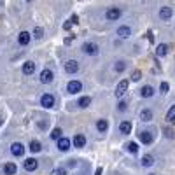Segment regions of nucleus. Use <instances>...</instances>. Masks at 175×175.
<instances>
[{"label":"nucleus","instance_id":"obj_1","mask_svg":"<svg viewBox=\"0 0 175 175\" xmlns=\"http://www.w3.org/2000/svg\"><path fill=\"white\" fill-rule=\"evenodd\" d=\"M105 18H107L109 21L119 19V18H121V9H119V7H110V9L105 12Z\"/></svg>","mask_w":175,"mask_h":175},{"label":"nucleus","instance_id":"obj_2","mask_svg":"<svg viewBox=\"0 0 175 175\" xmlns=\"http://www.w3.org/2000/svg\"><path fill=\"white\" fill-rule=\"evenodd\" d=\"M82 51L86 53V54L95 56V54H98V46L95 44V42H86V44L82 46Z\"/></svg>","mask_w":175,"mask_h":175},{"label":"nucleus","instance_id":"obj_3","mask_svg":"<svg viewBox=\"0 0 175 175\" xmlns=\"http://www.w3.org/2000/svg\"><path fill=\"white\" fill-rule=\"evenodd\" d=\"M40 105H42V107H46V109H51V107H54V96H53V95H42Z\"/></svg>","mask_w":175,"mask_h":175},{"label":"nucleus","instance_id":"obj_4","mask_svg":"<svg viewBox=\"0 0 175 175\" xmlns=\"http://www.w3.org/2000/svg\"><path fill=\"white\" fill-rule=\"evenodd\" d=\"M67 89H68V93L75 95V93H79V91L82 89V84L79 82V81H70L68 86H67Z\"/></svg>","mask_w":175,"mask_h":175},{"label":"nucleus","instance_id":"obj_5","mask_svg":"<svg viewBox=\"0 0 175 175\" xmlns=\"http://www.w3.org/2000/svg\"><path fill=\"white\" fill-rule=\"evenodd\" d=\"M77 70H79V63L75 60H68V61L65 63V72H68V74H75Z\"/></svg>","mask_w":175,"mask_h":175},{"label":"nucleus","instance_id":"obj_6","mask_svg":"<svg viewBox=\"0 0 175 175\" xmlns=\"http://www.w3.org/2000/svg\"><path fill=\"white\" fill-rule=\"evenodd\" d=\"M128 81H121V82L117 84V88H116V96H123V95H124L126 91H128Z\"/></svg>","mask_w":175,"mask_h":175},{"label":"nucleus","instance_id":"obj_7","mask_svg":"<svg viewBox=\"0 0 175 175\" xmlns=\"http://www.w3.org/2000/svg\"><path fill=\"white\" fill-rule=\"evenodd\" d=\"M11 152H12L14 156H23V152H25V147H23V144H19V142H14L12 145H11Z\"/></svg>","mask_w":175,"mask_h":175},{"label":"nucleus","instance_id":"obj_8","mask_svg":"<svg viewBox=\"0 0 175 175\" xmlns=\"http://www.w3.org/2000/svg\"><path fill=\"white\" fill-rule=\"evenodd\" d=\"M58 149H60V151H63V152H65V151H68V149H70V140L67 138V137L58 138Z\"/></svg>","mask_w":175,"mask_h":175},{"label":"nucleus","instance_id":"obj_9","mask_svg":"<svg viewBox=\"0 0 175 175\" xmlns=\"http://www.w3.org/2000/svg\"><path fill=\"white\" fill-rule=\"evenodd\" d=\"M53 81V72L51 70H42V74H40V82H44V84H47V82H51Z\"/></svg>","mask_w":175,"mask_h":175},{"label":"nucleus","instance_id":"obj_10","mask_svg":"<svg viewBox=\"0 0 175 175\" xmlns=\"http://www.w3.org/2000/svg\"><path fill=\"white\" fill-rule=\"evenodd\" d=\"M35 72V63L33 61H26L23 65V74L25 75H30V74H33Z\"/></svg>","mask_w":175,"mask_h":175},{"label":"nucleus","instance_id":"obj_11","mask_svg":"<svg viewBox=\"0 0 175 175\" xmlns=\"http://www.w3.org/2000/svg\"><path fill=\"white\" fill-rule=\"evenodd\" d=\"M37 166H39V161H37V159H33V158H28V159L25 161V168H26L28 172L35 170Z\"/></svg>","mask_w":175,"mask_h":175},{"label":"nucleus","instance_id":"obj_12","mask_svg":"<svg viewBox=\"0 0 175 175\" xmlns=\"http://www.w3.org/2000/svg\"><path fill=\"white\" fill-rule=\"evenodd\" d=\"M159 18L161 19H170L172 18V7H161Z\"/></svg>","mask_w":175,"mask_h":175},{"label":"nucleus","instance_id":"obj_13","mask_svg":"<svg viewBox=\"0 0 175 175\" xmlns=\"http://www.w3.org/2000/svg\"><path fill=\"white\" fill-rule=\"evenodd\" d=\"M18 40H19L21 46H28V44H30V33H28V32H21L19 37H18Z\"/></svg>","mask_w":175,"mask_h":175},{"label":"nucleus","instance_id":"obj_14","mask_svg":"<svg viewBox=\"0 0 175 175\" xmlns=\"http://www.w3.org/2000/svg\"><path fill=\"white\" fill-rule=\"evenodd\" d=\"M119 130H121V133H124V135L131 133V123H130V121H123V123L119 124Z\"/></svg>","mask_w":175,"mask_h":175},{"label":"nucleus","instance_id":"obj_15","mask_svg":"<svg viewBox=\"0 0 175 175\" xmlns=\"http://www.w3.org/2000/svg\"><path fill=\"white\" fill-rule=\"evenodd\" d=\"M117 35L119 37H123V39H128V37L131 35V30H130L128 26H119L117 28Z\"/></svg>","mask_w":175,"mask_h":175},{"label":"nucleus","instance_id":"obj_16","mask_svg":"<svg viewBox=\"0 0 175 175\" xmlns=\"http://www.w3.org/2000/svg\"><path fill=\"white\" fill-rule=\"evenodd\" d=\"M140 140H142L144 144H151V142H152V133L151 131H142L140 133Z\"/></svg>","mask_w":175,"mask_h":175},{"label":"nucleus","instance_id":"obj_17","mask_svg":"<svg viewBox=\"0 0 175 175\" xmlns=\"http://www.w3.org/2000/svg\"><path fill=\"white\" fill-rule=\"evenodd\" d=\"M107 128H109V123L105 121V119H98V123H96V130L98 131H107Z\"/></svg>","mask_w":175,"mask_h":175},{"label":"nucleus","instance_id":"obj_18","mask_svg":"<svg viewBox=\"0 0 175 175\" xmlns=\"http://www.w3.org/2000/svg\"><path fill=\"white\" fill-rule=\"evenodd\" d=\"M84 144H86L84 135H75V137H74V145L75 147H84Z\"/></svg>","mask_w":175,"mask_h":175},{"label":"nucleus","instance_id":"obj_19","mask_svg":"<svg viewBox=\"0 0 175 175\" xmlns=\"http://www.w3.org/2000/svg\"><path fill=\"white\" fill-rule=\"evenodd\" d=\"M4 172H5L7 175H14L16 173V165H14V163H7L5 166H4Z\"/></svg>","mask_w":175,"mask_h":175},{"label":"nucleus","instance_id":"obj_20","mask_svg":"<svg viewBox=\"0 0 175 175\" xmlns=\"http://www.w3.org/2000/svg\"><path fill=\"white\" fill-rule=\"evenodd\" d=\"M152 93H154V89L151 88V86H144V88H142V96H144V98L152 96Z\"/></svg>","mask_w":175,"mask_h":175},{"label":"nucleus","instance_id":"obj_21","mask_svg":"<svg viewBox=\"0 0 175 175\" xmlns=\"http://www.w3.org/2000/svg\"><path fill=\"white\" fill-rule=\"evenodd\" d=\"M40 149H42L40 142H37V140H32V144H30V151H32V152H39Z\"/></svg>","mask_w":175,"mask_h":175},{"label":"nucleus","instance_id":"obj_22","mask_svg":"<svg viewBox=\"0 0 175 175\" xmlns=\"http://www.w3.org/2000/svg\"><path fill=\"white\" fill-rule=\"evenodd\" d=\"M166 119L170 123H175V105L170 107V110H168V114H166Z\"/></svg>","mask_w":175,"mask_h":175},{"label":"nucleus","instance_id":"obj_23","mask_svg":"<svg viewBox=\"0 0 175 175\" xmlns=\"http://www.w3.org/2000/svg\"><path fill=\"white\" fill-rule=\"evenodd\" d=\"M152 163H154V158H152V156H149V154L142 158V165H144V166H151Z\"/></svg>","mask_w":175,"mask_h":175},{"label":"nucleus","instance_id":"obj_24","mask_svg":"<svg viewBox=\"0 0 175 175\" xmlns=\"http://www.w3.org/2000/svg\"><path fill=\"white\" fill-rule=\"evenodd\" d=\"M140 119H142V121H151V119H152V112L151 110H142Z\"/></svg>","mask_w":175,"mask_h":175},{"label":"nucleus","instance_id":"obj_25","mask_svg":"<svg viewBox=\"0 0 175 175\" xmlns=\"http://www.w3.org/2000/svg\"><path fill=\"white\" fill-rule=\"evenodd\" d=\"M168 53V47L165 46V44H161V46H158V49H156V54L158 56H165Z\"/></svg>","mask_w":175,"mask_h":175},{"label":"nucleus","instance_id":"obj_26","mask_svg":"<svg viewBox=\"0 0 175 175\" xmlns=\"http://www.w3.org/2000/svg\"><path fill=\"white\" fill-rule=\"evenodd\" d=\"M89 103H91V98L89 96H82L81 100H79V107H82V109H86Z\"/></svg>","mask_w":175,"mask_h":175},{"label":"nucleus","instance_id":"obj_27","mask_svg":"<svg viewBox=\"0 0 175 175\" xmlns=\"http://www.w3.org/2000/svg\"><path fill=\"white\" fill-rule=\"evenodd\" d=\"M126 149L130 151V152H133V154H137V151H138V145L135 144V142H130V144H126Z\"/></svg>","mask_w":175,"mask_h":175},{"label":"nucleus","instance_id":"obj_28","mask_svg":"<svg viewBox=\"0 0 175 175\" xmlns=\"http://www.w3.org/2000/svg\"><path fill=\"white\" fill-rule=\"evenodd\" d=\"M51 137H53V138H61V128H54V130H53V131H51Z\"/></svg>","mask_w":175,"mask_h":175},{"label":"nucleus","instance_id":"obj_29","mask_svg":"<svg viewBox=\"0 0 175 175\" xmlns=\"http://www.w3.org/2000/svg\"><path fill=\"white\" fill-rule=\"evenodd\" d=\"M42 33H44V32H42V28H40V26H35V28H33V35L37 37V39H40Z\"/></svg>","mask_w":175,"mask_h":175},{"label":"nucleus","instance_id":"obj_30","mask_svg":"<svg viewBox=\"0 0 175 175\" xmlns=\"http://www.w3.org/2000/svg\"><path fill=\"white\" fill-rule=\"evenodd\" d=\"M51 175H67V172H65L63 168H56V170L51 172Z\"/></svg>","mask_w":175,"mask_h":175},{"label":"nucleus","instance_id":"obj_31","mask_svg":"<svg viewBox=\"0 0 175 175\" xmlns=\"http://www.w3.org/2000/svg\"><path fill=\"white\" fill-rule=\"evenodd\" d=\"M168 89H170L168 82H161V86H159V91H161V93H168Z\"/></svg>","mask_w":175,"mask_h":175},{"label":"nucleus","instance_id":"obj_32","mask_svg":"<svg viewBox=\"0 0 175 175\" xmlns=\"http://www.w3.org/2000/svg\"><path fill=\"white\" fill-rule=\"evenodd\" d=\"M114 68H116V72H123V70H124V63H123V61H117Z\"/></svg>","mask_w":175,"mask_h":175},{"label":"nucleus","instance_id":"obj_33","mask_svg":"<svg viewBox=\"0 0 175 175\" xmlns=\"http://www.w3.org/2000/svg\"><path fill=\"white\" fill-rule=\"evenodd\" d=\"M140 75H142V72H140V70H135V72H131V79H133V81H138Z\"/></svg>","mask_w":175,"mask_h":175},{"label":"nucleus","instance_id":"obj_34","mask_svg":"<svg viewBox=\"0 0 175 175\" xmlns=\"http://www.w3.org/2000/svg\"><path fill=\"white\" fill-rule=\"evenodd\" d=\"M165 135H166L168 138H173V137H175V133H173V130H170V128H168V130H165Z\"/></svg>","mask_w":175,"mask_h":175},{"label":"nucleus","instance_id":"obj_35","mask_svg":"<svg viewBox=\"0 0 175 175\" xmlns=\"http://www.w3.org/2000/svg\"><path fill=\"white\" fill-rule=\"evenodd\" d=\"M72 25H74V23H72V19H68L65 25H63V30H70V28H72Z\"/></svg>","mask_w":175,"mask_h":175},{"label":"nucleus","instance_id":"obj_36","mask_svg":"<svg viewBox=\"0 0 175 175\" xmlns=\"http://www.w3.org/2000/svg\"><path fill=\"white\" fill-rule=\"evenodd\" d=\"M70 19H72V23H74V25H77V23H79V18H77V14H74Z\"/></svg>","mask_w":175,"mask_h":175},{"label":"nucleus","instance_id":"obj_37","mask_svg":"<svg viewBox=\"0 0 175 175\" xmlns=\"http://www.w3.org/2000/svg\"><path fill=\"white\" fill-rule=\"evenodd\" d=\"M74 40V35H68V37H67V39H65V42H67V44H70V42Z\"/></svg>","mask_w":175,"mask_h":175},{"label":"nucleus","instance_id":"obj_38","mask_svg":"<svg viewBox=\"0 0 175 175\" xmlns=\"http://www.w3.org/2000/svg\"><path fill=\"white\" fill-rule=\"evenodd\" d=\"M147 37H149V40H151V42L154 40V35H152V32H147Z\"/></svg>","mask_w":175,"mask_h":175},{"label":"nucleus","instance_id":"obj_39","mask_svg":"<svg viewBox=\"0 0 175 175\" xmlns=\"http://www.w3.org/2000/svg\"><path fill=\"white\" fill-rule=\"evenodd\" d=\"M119 109H121V110H124V109H126V103H124V102H121V103H119Z\"/></svg>","mask_w":175,"mask_h":175},{"label":"nucleus","instance_id":"obj_40","mask_svg":"<svg viewBox=\"0 0 175 175\" xmlns=\"http://www.w3.org/2000/svg\"><path fill=\"white\" fill-rule=\"evenodd\" d=\"M102 172H103V170H102V168L98 166V168H96V173H95V175H102Z\"/></svg>","mask_w":175,"mask_h":175},{"label":"nucleus","instance_id":"obj_41","mask_svg":"<svg viewBox=\"0 0 175 175\" xmlns=\"http://www.w3.org/2000/svg\"><path fill=\"white\" fill-rule=\"evenodd\" d=\"M0 124H2V119H0Z\"/></svg>","mask_w":175,"mask_h":175}]
</instances>
